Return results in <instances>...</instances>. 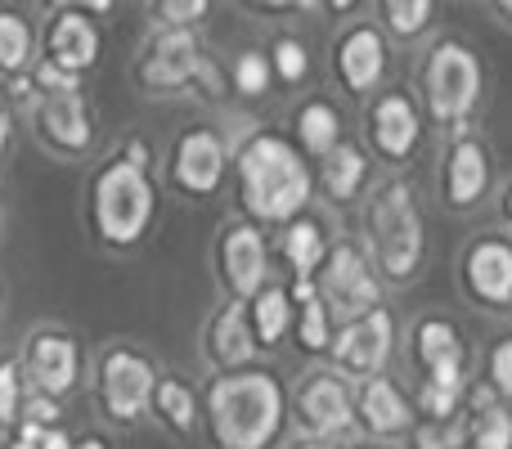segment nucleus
Wrapping results in <instances>:
<instances>
[{"label": "nucleus", "instance_id": "f257e3e1", "mask_svg": "<svg viewBox=\"0 0 512 449\" xmlns=\"http://www.w3.org/2000/svg\"><path fill=\"white\" fill-rule=\"evenodd\" d=\"M310 167L301 153L279 135H256L239 153V189L243 207L256 221L292 225L310 203Z\"/></svg>", "mask_w": 512, "mask_h": 449}, {"label": "nucleus", "instance_id": "f03ea898", "mask_svg": "<svg viewBox=\"0 0 512 449\" xmlns=\"http://www.w3.org/2000/svg\"><path fill=\"white\" fill-rule=\"evenodd\" d=\"M207 418L221 449H265L283 427V387L261 369L230 373L207 396Z\"/></svg>", "mask_w": 512, "mask_h": 449}, {"label": "nucleus", "instance_id": "7ed1b4c3", "mask_svg": "<svg viewBox=\"0 0 512 449\" xmlns=\"http://www.w3.org/2000/svg\"><path fill=\"white\" fill-rule=\"evenodd\" d=\"M144 162H149V149L131 144L122 158H113L99 171L95 189H90L95 229H99V238L113 247H135L153 221V185H149Z\"/></svg>", "mask_w": 512, "mask_h": 449}, {"label": "nucleus", "instance_id": "20e7f679", "mask_svg": "<svg viewBox=\"0 0 512 449\" xmlns=\"http://www.w3.org/2000/svg\"><path fill=\"white\" fill-rule=\"evenodd\" d=\"M369 243H373V261L387 279L405 283L418 274L427 252V234H423V212L418 198L405 180H387L373 189L369 198Z\"/></svg>", "mask_w": 512, "mask_h": 449}, {"label": "nucleus", "instance_id": "39448f33", "mask_svg": "<svg viewBox=\"0 0 512 449\" xmlns=\"http://www.w3.org/2000/svg\"><path fill=\"white\" fill-rule=\"evenodd\" d=\"M423 90H427V108H432L436 122H463L481 99L477 54L459 41H441L432 54H427Z\"/></svg>", "mask_w": 512, "mask_h": 449}, {"label": "nucleus", "instance_id": "423d86ee", "mask_svg": "<svg viewBox=\"0 0 512 449\" xmlns=\"http://www.w3.org/2000/svg\"><path fill=\"white\" fill-rule=\"evenodd\" d=\"M153 387H158V373L131 346H113L99 364V400H104L108 418H117V423L140 418L144 405L153 400Z\"/></svg>", "mask_w": 512, "mask_h": 449}, {"label": "nucleus", "instance_id": "0eeeda50", "mask_svg": "<svg viewBox=\"0 0 512 449\" xmlns=\"http://www.w3.org/2000/svg\"><path fill=\"white\" fill-rule=\"evenodd\" d=\"M319 270H324L319 274V292H324L319 301L324 306H337L351 319L378 310V274L369 270V261H364V252L355 243H337Z\"/></svg>", "mask_w": 512, "mask_h": 449}, {"label": "nucleus", "instance_id": "6e6552de", "mask_svg": "<svg viewBox=\"0 0 512 449\" xmlns=\"http://www.w3.org/2000/svg\"><path fill=\"white\" fill-rule=\"evenodd\" d=\"M391 346H396V319L378 306V310H369V315L351 319V324L333 337L328 351H333V360L342 364L346 373L369 378V373H382V364L391 360Z\"/></svg>", "mask_w": 512, "mask_h": 449}, {"label": "nucleus", "instance_id": "1a4fd4ad", "mask_svg": "<svg viewBox=\"0 0 512 449\" xmlns=\"http://www.w3.org/2000/svg\"><path fill=\"white\" fill-rule=\"evenodd\" d=\"M203 68L207 63H203V50H198L194 32L171 27V32H162L158 41L149 45V54H144V63H140V81L149 90H180L203 77Z\"/></svg>", "mask_w": 512, "mask_h": 449}, {"label": "nucleus", "instance_id": "9d476101", "mask_svg": "<svg viewBox=\"0 0 512 449\" xmlns=\"http://www.w3.org/2000/svg\"><path fill=\"white\" fill-rule=\"evenodd\" d=\"M27 373H32L41 396H50V400L68 396L81 373L77 342H72L63 328H41V333H32V342H27Z\"/></svg>", "mask_w": 512, "mask_h": 449}, {"label": "nucleus", "instance_id": "9b49d317", "mask_svg": "<svg viewBox=\"0 0 512 449\" xmlns=\"http://www.w3.org/2000/svg\"><path fill=\"white\" fill-rule=\"evenodd\" d=\"M36 131L59 153H86L95 140V126H90L81 90H54V95L36 99Z\"/></svg>", "mask_w": 512, "mask_h": 449}, {"label": "nucleus", "instance_id": "f8f14e48", "mask_svg": "<svg viewBox=\"0 0 512 449\" xmlns=\"http://www.w3.org/2000/svg\"><path fill=\"white\" fill-rule=\"evenodd\" d=\"M171 176H176V185L185 189V194L194 198H207L221 189L225 180V144L221 135L212 131H185L176 144V158H171Z\"/></svg>", "mask_w": 512, "mask_h": 449}, {"label": "nucleus", "instance_id": "ddd939ff", "mask_svg": "<svg viewBox=\"0 0 512 449\" xmlns=\"http://www.w3.org/2000/svg\"><path fill=\"white\" fill-rule=\"evenodd\" d=\"M221 274L234 301H248L265 288V238L256 225H230L221 238Z\"/></svg>", "mask_w": 512, "mask_h": 449}, {"label": "nucleus", "instance_id": "4468645a", "mask_svg": "<svg viewBox=\"0 0 512 449\" xmlns=\"http://www.w3.org/2000/svg\"><path fill=\"white\" fill-rule=\"evenodd\" d=\"M463 279H468V292L481 306H495V310L512 306V243L508 238H481V243H472L468 261H463Z\"/></svg>", "mask_w": 512, "mask_h": 449}, {"label": "nucleus", "instance_id": "2eb2a0df", "mask_svg": "<svg viewBox=\"0 0 512 449\" xmlns=\"http://www.w3.org/2000/svg\"><path fill=\"white\" fill-rule=\"evenodd\" d=\"M99 59V32L86 14L77 9H63V14L50 18L45 27V63H54L68 77H81L86 68H95Z\"/></svg>", "mask_w": 512, "mask_h": 449}, {"label": "nucleus", "instance_id": "dca6fc26", "mask_svg": "<svg viewBox=\"0 0 512 449\" xmlns=\"http://www.w3.org/2000/svg\"><path fill=\"white\" fill-rule=\"evenodd\" d=\"M414 351L427 369V382L463 391V360H468V351H463V337L450 319H423L414 328Z\"/></svg>", "mask_w": 512, "mask_h": 449}, {"label": "nucleus", "instance_id": "f3484780", "mask_svg": "<svg viewBox=\"0 0 512 449\" xmlns=\"http://www.w3.org/2000/svg\"><path fill=\"white\" fill-rule=\"evenodd\" d=\"M418 135H423V117H418V108H414L409 95H396V90H391V95H382L378 104H373L369 140L382 158H391V162L409 158L414 144H418Z\"/></svg>", "mask_w": 512, "mask_h": 449}, {"label": "nucleus", "instance_id": "a211bd4d", "mask_svg": "<svg viewBox=\"0 0 512 449\" xmlns=\"http://www.w3.org/2000/svg\"><path fill=\"white\" fill-rule=\"evenodd\" d=\"M297 418H301V427L315 436L346 432L355 418L351 391H346L337 378H328V373H315V378L301 382V391H297Z\"/></svg>", "mask_w": 512, "mask_h": 449}, {"label": "nucleus", "instance_id": "6ab92c4d", "mask_svg": "<svg viewBox=\"0 0 512 449\" xmlns=\"http://www.w3.org/2000/svg\"><path fill=\"white\" fill-rule=\"evenodd\" d=\"M387 72V41H382L378 27L360 23L337 41V77L346 81V90H373Z\"/></svg>", "mask_w": 512, "mask_h": 449}, {"label": "nucleus", "instance_id": "aec40b11", "mask_svg": "<svg viewBox=\"0 0 512 449\" xmlns=\"http://www.w3.org/2000/svg\"><path fill=\"white\" fill-rule=\"evenodd\" d=\"M486 185H490L486 144L463 135V140L450 149V158H445V198H450V207L463 212V207H472L481 194H486Z\"/></svg>", "mask_w": 512, "mask_h": 449}, {"label": "nucleus", "instance_id": "412c9836", "mask_svg": "<svg viewBox=\"0 0 512 449\" xmlns=\"http://www.w3.org/2000/svg\"><path fill=\"white\" fill-rule=\"evenodd\" d=\"M360 414H364V427L373 436H400L409 427V405L387 378H369L360 391Z\"/></svg>", "mask_w": 512, "mask_h": 449}, {"label": "nucleus", "instance_id": "4be33fe9", "mask_svg": "<svg viewBox=\"0 0 512 449\" xmlns=\"http://www.w3.org/2000/svg\"><path fill=\"white\" fill-rule=\"evenodd\" d=\"M256 351V337H252V324H248V306H225L212 324V355L225 364V369H243Z\"/></svg>", "mask_w": 512, "mask_h": 449}, {"label": "nucleus", "instance_id": "5701e85b", "mask_svg": "<svg viewBox=\"0 0 512 449\" xmlns=\"http://www.w3.org/2000/svg\"><path fill=\"white\" fill-rule=\"evenodd\" d=\"M288 297L297 301V310H301V319H297V342H301V351H328V346H333V324H328V306L319 301L315 283H310V279H297Z\"/></svg>", "mask_w": 512, "mask_h": 449}, {"label": "nucleus", "instance_id": "b1692460", "mask_svg": "<svg viewBox=\"0 0 512 449\" xmlns=\"http://www.w3.org/2000/svg\"><path fill=\"white\" fill-rule=\"evenodd\" d=\"M283 261L292 265V274L297 279H310V270H319L324 265V256H328V247H324V229H319L310 216H297L288 229H283Z\"/></svg>", "mask_w": 512, "mask_h": 449}, {"label": "nucleus", "instance_id": "393cba45", "mask_svg": "<svg viewBox=\"0 0 512 449\" xmlns=\"http://www.w3.org/2000/svg\"><path fill=\"white\" fill-rule=\"evenodd\" d=\"M153 409H158V418L171 427V432H180V436H189L198 427V396H194V387L189 382H180V378H158V387H153V400H149Z\"/></svg>", "mask_w": 512, "mask_h": 449}, {"label": "nucleus", "instance_id": "a878e982", "mask_svg": "<svg viewBox=\"0 0 512 449\" xmlns=\"http://www.w3.org/2000/svg\"><path fill=\"white\" fill-rule=\"evenodd\" d=\"M297 140L306 144V153H315V158H328V153L342 144V117H337V108L324 104V99L306 104L297 113Z\"/></svg>", "mask_w": 512, "mask_h": 449}, {"label": "nucleus", "instance_id": "bb28decb", "mask_svg": "<svg viewBox=\"0 0 512 449\" xmlns=\"http://www.w3.org/2000/svg\"><path fill=\"white\" fill-rule=\"evenodd\" d=\"M364 176H369V162H364V153L351 149V144H337V149L324 158V189H328V198H337V203L360 194Z\"/></svg>", "mask_w": 512, "mask_h": 449}, {"label": "nucleus", "instance_id": "cd10ccee", "mask_svg": "<svg viewBox=\"0 0 512 449\" xmlns=\"http://www.w3.org/2000/svg\"><path fill=\"white\" fill-rule=\"evenodd\" d=\"M288 319H292V297L283 288H261L248 306V324L252 337L265 346H274L283 333H288Z\"/></svg>", "mask_w": 512, "mask_h": 449}, {"label": "nucleus", "instance_id": "c85d7f7f", "mask_svg": "<svg viewBox=\"0 0 512 449\" xmlns=\"http://www.w3.org/2000/svg\"><path fill=\"white\" fill-rule=\"evenodd\" d=\"M468 441H472V449H512V414L481 400L468 423Z\"/></svg>", "mask_w": 512, "mask_h": 449}, {"label": "nucleus", "instance_id": "c756f323", "mask_svg": "<svg viewBox=\"0 0 512 449\" xmlns=\"http://www.w3.org/2000/svg\"><path fill=\"white\" fill-rule=\"evenodd\" d=\"M27 59H32V27H27V18L0 9V68L14 77L27 68Z\"/></svg>", "mask_w": 512, "mask_h": 449}, {"label": "nucleus", "instance_id": "7c9ffc66", "mask_svg": "<svg viewBox=\"0 0 512 449\" xmlns=\"http://www.w3.org/2000/svg\"><path fill=\"white\" fill-rule=\"evenodd\" d=\"M382 14H387V27L396 36H418L432 23V5H427V0H387Z\"/></svg>", "mask_w": 512, "mask_h": 449}, {"label": "nucleus", "instance_id": "2f4dec72", "mask_svg": "<svg viewBox=\"0 0 512 449\" xmlns=\"http://www.w3.org/2000/svg\"><path fill=\"white\" fill-rule=\"evenodd\" d=\"M270 72H279V81H301L310 72V59H306V45L292 41V36H279L270 45Z\"/></svg>", "mask_w": 512, "mask_h": 449}, {"label": "nucleus", "instance_id": "473e14b6", "mask_svg": "<svg viewBox=\"0 0 512 449\" xmlns=\"http://www.w3.org/2000/svg\"><path fill=\"white\" fill-rule=\"evenodd\" d=\"M270 86V59H265L261 50H248L234 59V90L239 95H261V90Z\"/></svg>", "mask_w": 512, "mask_h": 449}, {"label": "nucleus", "instance_id": "72a5a7b5", "mask_svg": "<svg viewBox=\"0 0 512 449\" xmlns=\"http://www.w3.org/2000/svg\"><path fill=\"white\" fill-rule=\"evenodd\" d=\"M18 360H0V423H18V409H23V391H18Z\"/></svg>", "mask_w": 512, "mask_h": 449}, {"label": "nucleus", "instance_id": "f704fd0d", "mask_svg": "<svg viewBox=\"0 0 512 449\" xmlns=\"http://www.w3.org/2000/svg\"><path fill=\"white\" fill-rule=\"evenodd\" d=\"M490 382H495L499 396H512V337L490 351Z\"/></svg>", "mask_w": 512, "mask_h": 449}, {"label": "nucleus", "instance_id": "c9c22d12", "mask_svg": "<svg viewBox=\"0 0 512 449\" xmlns=\"http://www.w3.org/2000/svg\"><path fill=\"white\" fill-rule=\"evenodd\" d=\"M454 445H459L454 423H423L414 432V449H454Z\"/></svg>", "mask_w": 512, "mask_h": 449}, {"label": "nucleus", "instance_id": "e433bc0d", "mask_svg": "<svg viewBox=\"0 0 512 449\" xmlns=\"http://www.w3.org/2000/svg\"><path fill=\"white\" fill-rule=\"evenodd\" d=\"M162 14H167L171 23H194V18L207 14V5H203V0H167V5H162Z\"/></svg>", "mask_w": 512, "mask_h": 449}, {"label": "nucleus", "instance_id": "4c0bfd02", "mask_svg": "<svg viewBox=\"0 0 512 449\" xmlns=\"http://www.w3.org/2000/svg\"><path fill=\"white\" fill-rule=\"evenodd\" d=\"M9 99H14V104H32L36 99V81L32 77H9Z\"/></svg>", "mask_w": 512, "mask_h": 449}, {"label": "nucleus", "instance_id": "58836bf2", "mask_svg": "<svg viewBox=\"0 0 512 449\" xmlns=\"http://www.w3.org/2000/svg\"><path fill=\"white\" fill-rule=\"evenodd\" d=\"M77 441H68V432H59V427H50V432L41 436V449H72Z\"/></svg>", "mask_w": 512, "mask_h": 449}, {"label": "nucleus", "instance_id": "ea45409f", "mask_svg": "<svg viewBox=\"0 0 512 449\" xmlns=\"http://www.w3.org/2000/svg\"><path fill=\"white\" fill-rule=\"evenodd\" d=\"M5 149H9V117L0 113V158H5Z\"/></svg>", "mask_w": 512, "mask_h": 449}, {"label": "nucleus", "instance_id": "a19ab883", "mask_svg": "<svg viewBox=\"0 0 512 449\" xmlns=\"http://www.w3.org/2000/svg\"><path fill=\"white\" fill-rule=\"evenodd\" d=\"M72 449H108L104 441H99V436H86V441H77V445H72Z\"/></svg>", "mask_w": 512, "mask_h": 449}, {"label": "nucleus", "instance_id": "79ce46f5", "mask_svg": "<svg viewBox=\"0 0 512 449\" xmlns=\"http://www.w3.org/2000/svg\"><path fill=\"white\" fill-rule=\"evenodd\" d=\"M297 449H333V445H328V441H301Z\"/></svg>", "mask_w": 512, "mask_h": 449}, {"label": "nucleus", "instance_id": "37998d69", "mask_svg": "<svg viewBox=\"0 0 512 449\" xmlns=\"http://www.w3.org/2000/svg\"><path fill=\"white\" fill-rule=\"evenodd\" d=\"M504 212H508V221H512V185H508V198H504Z\"/></svg>", "mask_w": 512, "mask_h": 449}, {"label": "nucleus", "instance_id": "c03bdc74", "mask_svg": "<svg viewBox=\"0 0 512 449\" xmlns=\"http://www.w3.org/2000/svg\"><path fill=\"white\" fill-rule=\"evenodd\" d=\"M499 14H508V18H512V0H504V5H499Z\"/></svg>", "mask_w": 512, "mask_h": 449}]
</instances>
